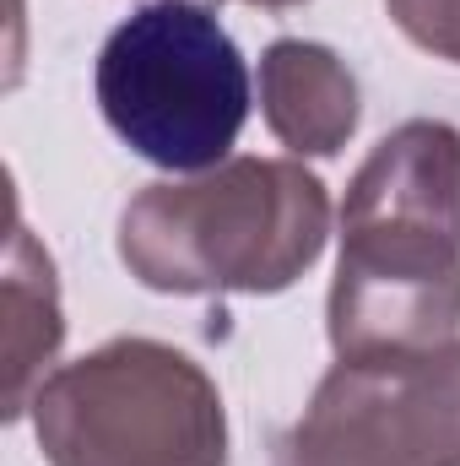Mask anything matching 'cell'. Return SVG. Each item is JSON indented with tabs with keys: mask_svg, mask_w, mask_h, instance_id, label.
Here are the masks:
<instances>
[{
	"mask_svg": "<svg viewBox=\"0 0 460 466\" xmlns=\"http://www.w3.org/2000/svg\"><path fill=\"white\" fill-rule=\"evenodd\" d=\"M271 466H460V342L342 358Z\"/></svg>",
	"mask_w": 460,
	"mask_h": 466,
	"instance_id": "obj_5",
	"label": "cell"
},
{
	"mask_svg": "<svg viewBox=\"0 0 460 466\" xmlns=\"http://www.w3.org/2000/svg\"><path fill=\"white\" fill-rule=\"evenodd\" d=\"M385 5H390V22L417 49L460 66V0H385Z\"/></svg>",
	"mask_w": 460,
	"mask_h": 466,
	"instance_id": "obj_8",
	"label": "cell"
},
{
	"mask_svg": "<svg viewBox=\"0 0 460 466\" xmlns=\"http://www.w3.org/2000/svg\"><path fill=\"white\" fill-rule=\"evenodd\" d=\"M65 337L60 320V288H55V260L49 249H38V238L16 223L11 233V260H5V363H11V385H5V418L27 412V385L33 369L44 358H55Z\"/></svg>",
	"mask_w": 460,
	"mask_h": 466,
	"instance_id": "obj_7",
	"label": "cell"
},
{
	"mask_svg": "<svg viewBox=\"0 0 460 466\" xmlns=\"http://www.w3.org/2000/svg\"><path fill=\"white\" fill-rule=\"evenodd\" d=\"M27 412L49 466H228L217 380L152 337H115L55 369Z\"/></svg>",
	"mask_w": 460,
	"mask_h": 466,
	"instance_id": "obj_3",
	"label": "cell"
},
{
	"mask_svg": "<svg viewBox=\"0 0 460 466\" xmlns=\"http://www.w3.org/2000/svg\"><path fill=\"white\" fill-rule=\"evenodd\" d=\"M190 5H223V0H190Z\"/></svg>",
	"mask_w": 460,
	"mask_h": 466,
	"instance_id": "obj_10",
	"label": "cell"
},
{
	"mask_svg": "<svg viewBox=\"0 0 460 466\" xmlns=\"http://www.w3.org/2000/svg\"><path fill=\"white\" fill-rule=\"evenodd\" d=\"M331 238V196L298 157H228L119 212V260L152 293H282Z\"/></svg>",
	"mask_w": 460,
	"mask_h": 466,
	"instance_id": "obj_2",
	"label": "cell"
},
{
	"mask_svg": "<svg viewBox=\"0 0 460 466\" xmlns=\"http://www.w3.org/2000/svg\"><path fill=\"white\" fill-rule=\"evenodd\" d=\"M244 5H260V11H287V5H304V0H244Z\"/></svg>",
	"mask_w": 460,
	"mask_h": 466,
	"instance_id": "obj_9",
	"label": "cell"
},
{
	"mask_svg": "<svg viewBox=\"0 0 460 466\" xmlns=\"http://www.w3.org/2000/svg\"><path fill=\"white\" fill-rule=\"evenodd\" d=\"M336 358H390L455 342L460 331V130L395 125L352 174L342 260L331 277Z\"/></svg>",
	"mask_w": 460,
	"mask_h": 466,
	"instance_id": "obj_1",
	"label": "cell"
},
{
	"mask_svg": "<svg viewBox=\"0 0 460 466\" xmlns=\"http://www.w3.org/2000/svg\"><path fill=\"white\" fill-rule=\"evenodd\" d=\"M260 115L293 157H336L363 115L346 60L309 38H276L260 55Z\"/></svg>",
	"mask_w": 460,
	"mask_h": 466,
	"instance_id": "obj_6",
	"label": "cell"
},
{
	"mask_svg": "<svg viewBox=\"0 0 460 466\" xmlns=\"http://www.w3.org/2000/svg\"><path fill=\"white\" fill-rule=\"evenodd\" d=\"M98 109L135 157L206 174L249 119V66L212 5L157 0L104 38Z\"/></svg>",
	"mask_w": 460,
	"mask_h": 466,
	"instance_id": "obj_4",
	"label": "cell"
}]
</instances>
